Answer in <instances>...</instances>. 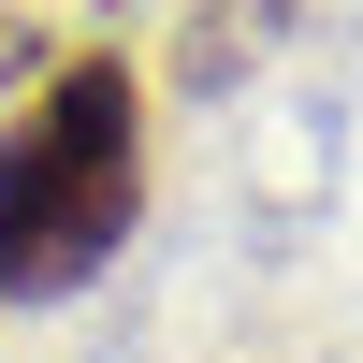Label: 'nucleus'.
I'll list each match as a JSON object with an SVG mask.
<instances>
[{"label":"nucleus","instance_id":"f257e3e1","mask_svg":"<svg viewBox=\"0 0 363 363\" xmlns=\"http://www.w3.org/2000/svg\"><path fill=\"white\" fill-rule=\"evenodd\" d=\"M145 218V87L131 58H58L0 131V291H87Z\"/></svg>","mask_w":363,"mask_h":363}]
</instances>
